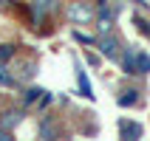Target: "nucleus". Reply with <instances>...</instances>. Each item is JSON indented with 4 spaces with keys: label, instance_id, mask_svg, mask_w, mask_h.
Listing matches in <instances>:
<instances>
[{
    "label": "nucleus",
    "instance_id": "obj_1",
    "mask_svg": "<svg viewBox=\"0 0 150 141\" xmlns=\"http://www.w3.org/2000/svg\"><path fill=\"white\" fill-rule=\"evenodd\" d=\"M62 14L71 25H93L96 23V3L93 0H71Z\"/></svg>",
    "mask_w": 150,
    "mask_h": 141
},
{
    "label": "nucleus",
    "instance_id": "obj_2",
    "mask_svg": "<svg viewBox=\"0 0 150 141\" xmlns=\"http://www.w3.org/2000/svg\"><path fill=\"white\" fill-rule=\"evenodd\" d=\"M119 65H122V74H127V76H144V74H150V57L144 54V51L127 48V45H125V51H122Z\"/></svg>",
    "mask_w": 150,
    "mask_h": 141
},
{
    "label": "nucleus",
    "instance_id": "obj_3",
    "mask_svg": "<svg viewBox=\"0 0 150 141\" xmlns=\"http://www.w3.org/2000/svg\"><path fill=\"white\" fill-rule=\"evenodd\" d=\"M93 48L99 51V57L110 59V62H119L122 59V51H125V42L116 31H108V34H99L96 37V45Z\"/></svg>",
    "mask_w": 150,
    "mask_h": 141
},
{
    "label": "nucleus",
    "instance_id": "obj_4",
    "mask_svg": "<svg viewBox=\"0 0 150 141\" xmlns=\"http://www.w3.org/2000/svg\"><path fill=\"white\" fill-rule=\"evenodd\" d=\"M8 68H11V74L17 76V82L25 85V82H31L34 76H37V68H40V62H37V57H14L11 62H8Z\"/></svg>",
    "mask_w": 150,
    "mask_h": 141
},
{
    "label": "nucleus",
    "instance_id": "obj_5",
    "mask_svg": "<svg viewBox=\"0 0 150 141\" xmlns=\"http://www.w3.org/2000/svg\"><path fill=\"white\" fill-rule=\"evenodd\" d=\"M23 116H25V107L8 105V107L0 110V127H3V130H8V133H14V127L23 121Z\"/></svg>",
    "mask_w": 150,
    "mask_h": 141
},
{
    "label": "nucleus",
    "instance_id": "obj_6",
    "mask_svg": "<svg viewBox=\"0 0 150 141\" xmlns=\"http://www.w3.org/2000/svg\"><path fill=\"white\" fill-rule=\"evenodd\" d=\"M59 121L54 116H42L40 119V138H59Z\"/></svg>",
    "mask_w": 150,
    "mask_h": 141
},
{
    "label": "nucleus",
    "instance_id": "obj_7",
    "mask_svg": "<svg viewBox=\"0 0 150 141\" xmlns=\"http://www.w3.org/2000/svg\"><path fill=\"white\" fill-rule=\"evenodd\" d=\"M144 127L139 121H130V119H122L119 121V138H142Z\"/></svg>",
    "mask_w": 150,
    "mask_h": 141
},
{
    "label": "nucleus",
    "instance_id": "obj_8",
    "mask_svg": "<svg viewBox=\"0 0 150 141\" xmlns=\"http://www.w3.org/2000/svg\"><path fill=\"white\" fill-rule=\"evenodd\" d=\"M45 96V88H25L23 93V107H31V105H40V99Z\"/></svg>",
    "mask_w": 150,
    "mask_h": 141
},
{
    "label": "nucleus",
    "instance_id": "obj_9",
    "mask_svg": "<svg viewBox=\"0 0 150 141\" xmlns=\"http://www.w3.org/2000/svg\"><path fill=\"white\" fill-rule=\"evenodd\" d=\"M17 76L11 74V68H8V62H0V88H17Z\"/></svg>",
    "mask_w": 150,
    "mask_h": 141
},
{
    "label": "nucleus",
    "instance_id": "obj_10",
    "mask_svg": "<svg viewBox=\"0 0 150 141\" xmlns=\"http://www.w3.org/2000/svg\"><path fill=\"white\" fill-rule=\"evenodd\" d=\"M76 85H79V96H85V99H93L91 82H88V76H85V71H82L79 65H76Z\"/></svg>",
    "mask_w": 150,
    "mask_h": 141
},
{
    "label": "nucleus",
    "instance_id": "obj_11",
    "mask_svg": "<svg viewBox=\"0 0 150 141\" xmlns=\"http://www.w3.org/2000/svg\"><path fill=\"white\" fill-rule=\"evenodd\" d=\"M116 102L122 105V107H133V105H139V90H136V88H125Z\"/></svg>",
    "mask_w": 150,
    "mask_h": 141
},
{
    "label": "nucleus",
    "instance_id": "obj_12",
    "mask_svg": "<svg viewBox=\"0 0 150 141\" xmlns=\"http://www.w3.org/2000/svg\"><path fill=\"white\" fill-rule=\"evenodd\" d=\"M17 42H0V62H11L17 57Z\"/></svg>",
    "mask_w": 150,
    "mask_h": 141
},
{
    "label": "nucleus",
    "instance_id": "obj_13",
    "mask_svg": "<svg viewBox=\"0 0 150 141\" xmlns=\"http://www.w3.org/2000/svg\"><path fill=\"white\" fill-rule=\"evenodd\" d=\"M74 40L79 42V45H88V48H93V45H96V37H91V34H82V31H74Z\"/></svg>",
    "mask_w": 150,
    "mask_h": 141
},
{
    "label": "nucleus",
    "instance_id": "obj_14",
    "mask_svg": "<svg viewBox=\"0 0 150 141\" xmlns=\"http://www.w3.org/2000/svg\"><path fill=\"white\" fill-rule=\"evenodd\" d=\"M133 25L139 28V34H144V37H150V23L144 20V17H139V14H133Z\"/></svg>",
    "mask_w": 150,
    "mask_h": 141
},
{
    "label": "nucleus",
    "instance_id": "obj_15",
    "mask_svg": "<svg viewBox=\"0 0 150 141\" xmlns=\"http://www.w3.org/2000/svg\"><path fill=\"white\" fill-rule=\"evenodd\" d=\"M85 59H88L91 65H99V57H96V54H91V51H85Z\"/></svg>",
    "mask_w": 150,
    "mask_h": 141
},
{
    "label": "nucleus",
    "instance_id": "obj_16",
    "mask_svg": "<svg viewBox=\"0 0 150 141\" xmlns=\"http://www.w3.org/2000/svg\"><path fill=\"white\" fill-rule=\"evenodd\" d=\"M96 6H108V3H113V0H93Z\"/></svg>",
    "mask_w": 150,
    "mask_h": 141
},
{
    "label": "nucleus",
    "instance_id": "obj_17",
    "mask_svg": "<svg viewBox=\"0 0 150 141\" xmlns=\"http://www.w3.org/2000/svg\"><path fill=\"white\" fill-rule=\"evenodd\" d=\"M136 6H142V8H147V3H144V0H133Z\"/></svg>",
    "mask_w": 150,
    "mask_h": 141
},
{
    "label": "nucleus",
    "instance_id": "obj_18",
    "mask_svg": "<svg viewBox=\"0 0 150 141\" xmlns=\"http://www.w3.org/2000/svg\"><path fill=\"white\" fill-rule=\"evenodd\" d=\"M8 3H11V0H0V8H6V6H8Z\"/></svg>",
    "mask_w": 150,
    "mask_h": 141
}]
</instances>
